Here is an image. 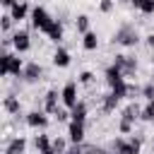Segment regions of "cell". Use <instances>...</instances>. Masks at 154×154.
<instances>
[{"label":"cell","instance_id":"1","mask_svg":"<svg viewBox=\"0 0 154 154\" xmlns=\"http://www.w3.org/2000/svg\"><path fill=\"white\" fill-rule=\"evenodd\" d=\"M51 24H53V17L48 14L46 7H34V10H31V26H34V29H38V31L46 34Z\"/></svg>","mask_w":154,"mask_h":154},{"label":"cell","instance_id":"2","mask_svg":"<svg viewBox=\"0 0 154 154\" xmlns=\"http://www.w3.org/2000/svg\"><path fill=\"white\" fill-rule=\"evenodd\" d=\"M140 137H132V140H123V137H116L113 140V152L116 154H140Z\"/></svg>","mask_w":154,"mask_h":154},{"label":"cell","instance_id":"3","mask_svg":"<svg viewBox=\"0 0 154 154\" xmlns=\"http://www.w3.org/2000/svg\"><path fill=\"white\" fill-rule=\"evenodd\" d=\"M140 41V36H137V31H135V26H120L118 31H116V36H113V43H120V46H135Z\"/></svg>","mask_w":154,"mask_h":154},{"label":"cell","instance_id":"4","mask_svg":"<svg viewBox=\"0 0 154 154\" xmlns=\"http://www.w3.org/2000/svg\"><path fill=\"white\" fill-rule=\"evenodd\" d=\"M113 65H116V67H118L125 77L135 75V70H137V63H135V58H130V55H116Z\"/></svg>","mask_w":154,"mask_h":154},{"label":"cell","instance_id":"5","mask_svg":"<svg viewBox=\"0 0 154 154\" xmlns=\"http://www.w3.org/2000/svg\"><path fill=\"white\" fill-rule=\"evenodd\" d=\"M60 99H63V103L67 106V108H75L79 101H77V84L75 82H67L65 87H63V91H60Z\"/></svg>","mask_w":154,"mask_h":154},{"label":"cell","instance_id":"6","mask_svg":"<svg viewBox=\"0 0 154 154\" xmlns=\"http://www.w3.org/2000/svg\"><path fill=\"white\" fill-rule=\"evenodd\" d=\"M12 46H14L19 53H26V51L31 48V38H29V31H24V29L14 31V34H12Z\"/></svg>","mask_w":154,"mask_h":154},{"label":"cell","instance_id":"7","mask_svg":"<svg viewBox=\"0 0 154 154\" xmlns=\"http://www.w3.org/2000/svg\"><path fill=\"white\" fill-rule=\"evenodd\" d=\"M67 137H70L72 144H82V142H84V123L70 120V125H67Z\"/></svg>","mask_w":154,"mask_h":154},{"label":"cell","instance_id":"8","mask_svg":"<svg viewBox=\"0 0 154 154\" xmlns=\"http://www.w3.org/2000/svg\"><path fill=\"white\" fill-rule=\"evenodd\" d=\"M41 75H43V67H41L38 63H29V65H24L22 77H24L26 82H38V79H41Z\"/></svg>","mask_w":154,"mask_h":154},{"label":"cell","instance_id":"9","mask_svg":"<svg viewBox=\"0 0 154 154\" xmlns=\"http://www.w3.org/2000/svg\"><path fill=\"white\" fill-rule=\"evenodd\" d=\"M26 125H31V128H46V125H48L46 111H31V113L26 116Z\"/></svg>","mask_w":154,"mask_h":154},{"label":"cell","instance_id":"10","mask_svg":"<svg viewBox=\"0 0 154 154\" xmlns=\"http://www.w3.org/2000/svg\"><path fill=\"white\" fill-rule=\"evenodd\" d=\"M106 82H108V87L113 89V87H118L120 82H125V75H123L116 65H111V67H106Z\"/></svg>","mask_w":154,"mask_h":154},{"label":"cell","instance_id":"11","mask_svg":"<svg viewBox=\"0 0 154 154\" xmlns=\"http://www.w3.org/2000/svg\"><path fill=\"white\" fill-rule=\"evenodd\" d=\"M58 96H60V94H58L55 89H48V91H46V99H43V111H46V113H53V116H55V111H58Z\"/></svg>","mask_w":154,"mask_h":154},{"label":"cell","instance_id":"12","mask_svg":"<svg viewBox=\"0 0 154 154\" xmlns=\"http://www.w3.org/2000/svg\"><path fill=\"white\" fill-rule=\"evenodd\" d=\"M24 149H26V140L24 137H14V140L7 142L5 154H24Z\"/></svg>","mask_w":154,"mask_h":154},{"label":"cell","instance_id":"13","mask_svg":"<svg viewBox=\"0 0 154 154\" xmlns=\"http://www.w3.org/2000/svg\"><path fill=\"white\" fill-rule=\"evenodd\" d=\"M10 14H12V19H14V22L26 19V14H29V5H26V2H14V5L10 7Z\"/></svg>","mask_w":154,"mask_h":154},{"label":"cell","instance_id":"14","mask_svg":"<svg viewBox=\"0 0 154 154\" xmlns=\"http://www.w3.org/2000/svg\"><path fill=\"white\" fill-rule=\"evenodd\" d=\"M53 65H55V67H67V65H70V53H67L65 48H58V51L53 53Z\"/></svg>","mask_w":154,"mask_h":154},{"label":"cell","instance_id":"15","mask_svg":"<svg viewBox=\"0 0 154 154\" xmlns=\"http://www.w3.org/2000/svg\"><path fill=\"white\" fill-rule=\"evenodd\" d=\"M118 103H120V96H116V94L111 91V94H106V96H103L101 111H103V113H111V111H116V106H118Z\"/></svg>","mask_w":154,"mask_h":154},{"label":"cell","instance_id":"16","mask_svg":"<svg viewBox=\"0 0 154 154\" xmlns=\"http://www.w3.org/2000/svg\"><path fill=\"white\" fill-rule=\"evenodd\" d=\"M70 120H75V123H84L87 120V103H77L72 111H70Z\"/></svg>","mask_w":154,"mask_h":154},{"label":"cell","instance_id":"17","mask_svg":"<svg viewBox=\"0 0 154 154\" xmlns=\"http://www.w3.org/2000/svg\"><path fill=\"white\" fill-rule=\"evenodd\" d=\"M142 116V108L137 106V103H128L125 108H123V116L120 118H125V120H132L135 123V118H140Z\"/></svg>","mask_w":154,"mask_h":154},{"label":"cell","instance_id":"18","mask_svg":"<svg viewBox=\"0 0 154 154\" xmlns=\"http://www.w3.org/2000/svg\"><path fill=\"white\" fill-rule=\"evenodd\" d=\"M94 152H96V154H101L96 147H89V144H84V142H82V144H72V147H67V152H65V154H94Z\"/></svg>","mask_w":154,"mask_h":154},{"label":"cell","instance_id":"19","mask_svg":"<svg viewBox=\"0 0 154 154\" xmlns=\"http://www.w3.org/2000/svg\"><path fill=\"white\" fill-rule=\"evenodd\" d=\"M46 36H48V38H51V41H55V43H58V41H60V38H63V24H60V22H55V19H53V24H51V26H48V31H46Z\"/></svg>","mask_w":154,"mask_h":154},{"label":"cell","instance_id":"20","mask_svg":"<svg viewBox=\"0 0 154 154\" xmlns=\"http://www.w3.org/2000/svg\"><path fill=\"white\" fill-rule=\"evenodd\" d=\"M82 46H84V51H96V46H99L96 34H94V31H87V34L82 36Z\"/></svg>","mask_w":154,"mask_h":154},{"label":"cell","instance_id":"21","mask_svg":"<svg viewBox=\"0 0 154 154\" xmlns=\"http://www.w3.org/2000/svg\"><path fill=\"white\" fill-rule=\"evenodd\" d=\"M22 72H24V63H22V58H17V55H10V75H17V77H22Z\"/></svg>","mask_w":154,"mask_h":154},{"label":"cell","instance_id":"22","mask_svg":"<svg viewBox=\"0 0 154 154\" xmlns=\"http://www.w3.org/2000/svg\"><path fill=\"white\" fill-rule=\"evenodd\" d=\"M2 108H5L7 113H19V101H17L14 96H5V101H2Z\"/></svg>","mask_w":154,"mask_h":154},{"label":"cell","instance_id":"23","mask_svg":"<svg viewBox=\"0 0 154 154\" xmlns=\"http://www.w3.org/2000/svg\"><path fill=\"white\" fill-rule=\"evenodd\" d=\"M34 144H36V149H38V154L53 147V142L48 140V135H36V142H34Z\"/></svg>","mask_w":154,"mask_h":154},{"label":"cell","instance_id":"24","mask_svg":"<svg viewBox=\"0 0 154 154\" xmlns=\"http://www.w3.org/2000/svg\"><path fill=\"white\" fill-rule=\"evenodd\" d=\"M75 26H77V31L84 36V34L89 31V17H87V14H79V17L75 19Z\"/></svg>","mask_w":154,"mask_h":154},{"label":"cell","instance_id":"25","mask_svg":"<svg viewBox=\"0 0 154 154\" xmlns=\"http://www.w3.org/2000/svg\"><path fill=\"white\" fill-rule=\"evenodd\" d=\"M140 118L147 120V123H154V101H147V106L142 108V116Z\"/></svg>","mask_w":154,"mask_h":154},{"label":"cell","instance_id":"26","mask_svg":"<svg viewBox=\"0 0 154 154\" xmlns=\"http://www.w3.org/2000/svg\"><path fill=\"white\" fill-rule=\"evenodd\" d=\"M10 55H12V53H2V55H0V75H2V77L10 75Z\"/></svg>","mask_w":154,"mask_h":154},{"label":"cell","instance_id":"27","mask_svg":"<svg viewBox=\"0 0 154 154\" xmlns=\"http://www.w3.org/2000/svg\"><path fill=\"white\" fill-rule=\"evenodd\" d=\"M53 149H55V154H65V152H67V142H65L63 137H55V140H53Z\"/></svg>","mask_w":154,"mask_h":154},{"label":"cell","instance_id":"28","mask_svg":"<svg viewBox=\"0 0 154 154\" xmlns=\"http://www.w3.org/2000/svg\"><path fill=\"white\" fill-rule=\"evenodd\" d=\"M12 22H14V19H12V14H2V17H0V26H2V31H5V34L12 29Z\"/></svg>","mask_w":154,"mask_h":154},{"label":"cell","instance_id":"29","mask_svg":"<svg viewBox=\"0 0 154 154\" xmlns=\"http://www.w3.org/2000/svg\"><path fill=\"white\" fill-rule=\"evenodd\" d=\"M118 130H120L123 135H130V132H132V120H125V118H120V123H118Z\"/></svg>","mask_w":154,"mask_h":154},{"label":"cell","instance_id":"30","mask_svg":"<svg viewBox=\"0 0 154 154\" xmlns=\"http://www.w3.org/2000/svg\"><path fill=\"white\" fill-rule=\"evenodd\" d=\"M142 96H144L147 101H154V82H149V84L142 87Z\"/></svg>","mask_w":154,"mask_h":154},{"label":"cell","instance_id":"31","mask_svg":"<svg viewBox=\"0 0 154 154\" xmlns=\"http://www.w3.org/2000/svg\"><path fill=\"white\" fill-rule=\"evenodd\" d=\"M140 12H144V14H154V0H142Z\"/></svg>","mask_w":154,"mask_h":154},{"label":"cell","instance_id":"32","mask_svg":"<svg viewBox=\"0 0 154 154\" xmlns=\"http://www.w3.org/2000/svg\"><path fill=\"white\" fill-rule=\"evenodd\" d=\"M79 82H82V84H91V82H94V75H91L89 70H84V72L79 75Z\"/></svg>","mask_w":154,"mask_h":154},{"label":"cell","instance_id":"33","mask_svg":"<svg viewBox=\"0 0 154 154\" xmlns=\"http://www.w3.org/2000/svg\"><path fill=\"white\" fill-rule=\"evenodd\" d=\"M99 7H101V12H103V14H108V12L113 10V0H101V5H99Z\"/></svg>","mask_w":154,"mask_h":154},{"label":"cell","instance_id":"34","mask_svg":"<svg viewBox=\"0 0 154 154\" xmlns=\"http://www.w3.org/2000/svg\"><path fill=\"white\" fill-rule=\"evenodd\" d=\"M55 118H58V123H60V120H67V118H70V113H67V111H63V108H58V111H55Z\"/></svg>","mask_w":154,"mask_h":154},{"label":"cell","instance_id":"35","mask_svg":"<svg viewBox=\"0 0 154 154\" xmlns=\"http://www.w3.org/2000/svg\"><path fill=\"white\" fill-rule=\"evenodd\" d=\"M147 46H149V48H154V31L147 36Z\"/></svg>","mask_w":154,"mask_h":154},{"label":"cell","instance_id":"36","mask_svg":"<svg viewBox=\"0 0 154 154\" xmlns=\"http://www.w3.org/2000/svg\"><path fill=\"white\" fill-rule=\"evenodd\" d=\"M0 2H2V5H5V7H12V5H14V2H17V0H0Z\"/></svg>","mask_w":154,"mask_h":154},{"label":"cell","instance_id":"37","mask_svg":"<svg viewBox=\"0 0 154 154\" xmlns=\"http://www.w3.org/2000/svg\"><path fill=\"white\" fill-rule=\"evenodd\" d=\"M130 2H132V7H137V10L142 7V0H130Z\"/></svg>","mask_w":154,"mask_h":154},{"label":"cell","instance_id":"38","mask_svg":"<svg viewBox=\"0 0 154 154\" xmlns=\"http://www.w3.org/2000/svg\"><path fill=\"white\" fill-rule=\"evenodd\" d=\"M152 82H154V72H152Z\"/></svg>","mask_w":154,"mask_h":154},{"label":"cell","instance_id":"39","mask_svg":"<svg viewBox=\"0 0 154 154\" xmlns=\"http://www.w3.org/2000/svg\"><path fill=\"white\" fill-rule=\"evenodd\" d=\"M152 140H154V132H152Z\"/></svg>","mask_w":154,"mask_h":154}]
</instances>
